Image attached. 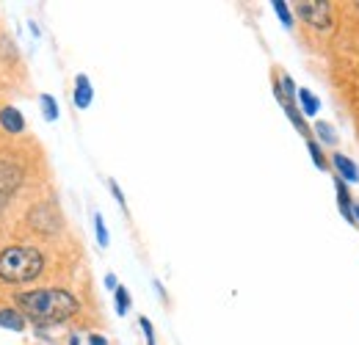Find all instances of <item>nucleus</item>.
Instances as JSON below:
<instances>
[{"instance_id":"1","label":"nucleus","mask_w":359,"mask_h":345,"mask_svg":"<svg viewBox=\"0 0 359 345\" xmlns=\"http://www.w3.org/2000/svg\"><path fill=\"white\" fill-rule=\"evenodd\" d=\"M17 304H20L22 315L39 326L64 323L72 315H78V309H81V302L69 290H61V288H39V290L20 293Z\"/></svg>"},{"instance_id":"2","label":"nucleus","mask_w":359,"mask_h":345,"mask_svg":"<svg viewBox=\"0 0 359 345\" xmlns=\"http://www.w3.org/2000/svg\"><path fill=\"white\" fill-rule=\"evenodd\" d=\"M45 271V257L34 246H8L0 252V279L8 285L34 282Z\"/></svg>"},{"instance_id":"3","label":"nucleus","mask_w":359,"mask_h":345,"mask_svg":"<svg viewBox=\"0 0 359 345\" xmlns=\"http://www.w3.org/2000/svg\"><path fill=\"white\" fill-rule=\"evenodd\" d=\"M296 14L304 25H310L318 34L334 28V8L326 0H302V3H296Z\"/></svg>"},{"instance_id":"4","label":"nucleus","mask_w":359,"mask_h":345,"mask_svg":"<svg viewBox=\"0 0 359 345\" xmlns=\"http://www.w3.org/2000/svg\"><path fill=\"white\" fill-rule=\"evenodd\" d=\"M329 163H332V169L337 172V177L346 182V185H354L359 182V166L348 158V155H343V152H334L332 158H329Z\"/></svg>"},{"instance_id":"5","label":"nucleus","mask_w":359,"mask_h":345,"mask_svg":"<svg viewBox=\"0 0 359 345\" xmlns=\"http://www.w3.org/2000/svg\"><path fill=\"white\" fill-rule=\"evenodd\" d=\"M334 191H337L340 216L346 218L348 224H357V216H354V199H351V194H348V185H346L340 177H334Z\"/></svg>"},{"instance_id":"6","label":"nucleus","mask_w":359,"mask_h":345,"mask_svg":"<svg viewBox=\"0 0 359 345\" xmlns=\"http://www.w3.org/2000/svg\"><path fill=\"white\" fill-rule=\"evenodd\" d=\"M91 100H94V88H91L89 78H86V75H78V78H75V94H72L75 108L86 111L91 105Z\"/></svg>"},{"instance_id":"7","label":"nucleus","mask_w":359,"mask_h":345,"mask_svg":"<svg viewBox=\"0 0 359 345\" xmlns=\"http://www.w3.org/2000/svg\"><path fill=\"white\" fill-rule=\"evenodd\" d=\"M313 135L318 144H323V147H334L340 138H337V130L332 122H326V119H318L313 125Z\"/></svg>"},{"instance_id":"8","label":"nucleus","mask_w":359,"mask_h":345,"mask_svg":"<svg viewBox=\"0 0 359 345\" xmlns=\"http://www.w3.org/2000/svg\"><path fill=\"white\" fill-rule=\"evenodd\" d=\"M0 125H3V130H8V133H14V135H17V133H22V130H25V119H22V114H20L17 108H11V105H8V108H3V111H0Z\"/></svg>"},{"instance_id":"9","label":"nucleus","mask_w":359,"mask_h":345,"mask_svg":"<svg viewBox=\"0 0 359 345\" xmlns=\"http://www.w3.org/2000/svg\"><path fill=\"white\" fill-rule=\"evenodd\" d=\"M299 111L304 114V119L320 114V100L315 97L310 88H299Z\"/></svg>"},{"instance_id":"10","label":"nucleus","mask_w":359,"mask_h":345,"mask_svg":"<svg viewBox=\"0 0 359 345\" xmlns=\"http://www.w3.org/2000/svg\"><path fill=\"white\" fill-rule=\"evenodd\" d=\"M285 114H287V119L293 122V128L299 130V133H302V135H304L307 141L313 138V128L307 125V119H304V114H302V111H299L296 105H285Z\"/></svg>"},{"instance_id":"11","label":"nucleus","mask_w":359,"mask_h":345,"mask_svg":"<svg viewBox=\"0 0 359 345\" xmlns=\"http://www.w3.org/2000/svg\"><path fill=\"white\" fill-rule=\"evenodd\" d=\"M0 326L11 329V332H22L25 329V315H20L14 309H0Z\"/></svg>"},{"instance_id":"12","label":"nucleus","mask_w":359,"mask_h":345,"mask_svg":"<svg viewBox=\"0 0 359 345\" xmlns=\"http://www.w3.org/2000/svg\"><path fill=\"white\" fill-rule=\"evenodd\" d=\"M307 149H310V155H313V163H315V169H320V172H326L332 163H329V158L323 155V149H320V144L315 141V138H310L307 141Z\"/></svg>"},{"instance_id":"13","label":"nucleus","mask_w":359,"mask_h":345,"mask_svg":"<svg viewBox=\"0 0 359 345\" xmlns=\"http://www.w3.org/2000/svg\"><path fill=\"white\" fill-rule=\"evenodd\" d=\"M114 304H116V315H128L130 312V306H133V302H130V293H128V288H116L114 290Z\"/></svg>"},{"instance_id":"14","label":"nucleus","mask_w":359,"mask_h":345,"mask_svg":"<svg viewBox=\"0 0 359 345\" xmlns=\"http://www.w3.org/2000/svg\"><path fill=\"white\" fill-rule=\"evenodd\" d=\"M271 6H273V14L282 20V25H285V28H293L296 20H293V11H290V3H285V0H273Z\"/></svg>"},{"instance_id":"15","label":"nucleus","mask_w":359,"mask_h":345,"mask_svg":"<svg viewBox=\"0 0 359 345\" xmlns=\"http://www.w3.org/2000/svg\"><path fill=\"white\" fill-rule=\"evenodd\" d=\"M94 235H97L100 249H108L111 235H108V226H105V221H102V213H94Z\"/></svg>"},{"instance_id":"16","label":"nucleus","mask_w":359,"mask_h":345,"mask_svg":"<svg viewBox=\"0 0 359 345\" xmlns=\"http://www.w3.org/2000/svg\"><path fill=\"white\" fill-rule=\"evenodd\" d=\"M39 105H42V114H45L47 122H55V119H58V102H55L50 94H42V97H39Z\"/></svg>"},{"instance_id":"17","label":"nucleus","mask_w":359,"mask_h":345,"mask_svg":"<svg viewBox=\"0 0 359 345\" xmlns=\"http://www.w3.org/2000/svg\"><path fill=\"white\" fill-rule=\"evenodd\" d=\"M138 323H141V329H144V337H147V345H155V329H152V323H149L147 318H141Z\"/></svg>"},{"instance_id":"18","label":"nucleus","mask_w":359,"mask_h":345,"mask_svg":"<svg viewBox=\"0 0 359 345\" xmlns=\"http://www.w3.org/2000/svg\"><path fill=\"white\" fill-rule=\"evenodd\" d=\"M108 188H111V194H114V199L119 202V208H122V210H128V205H125V194H122V188H119V185H116L114 180L108 182Z\"/></svg>"},{"instance_id":"19","label":"nucleus","mask_w":359,"mask_h":345,"mask_svg":"<svg viewBox=\"0 0 359 345\" xmlns=\"http://www.w3.org/2000/svg\"><path fill=\"white\" fill-rule=\"evenodd\" d=\"M105 288H108V290H116V288H119V282H116V276H114V273H108V276H105Z\"/></svg>"},{"instance_id":"20","label":"nucleus","mask_w":359,"mask_h":345,"mask_svg":"<svg viewBox=\"0 0 359 345\" xmlns=\"http://www.w3.org/2000/svg\"><path fill=\"white\" fill-rule=\"evenodd\" d=\"M89 345H108V340L102 334H89Z\"/></svg>"},{"instance_id":"21","label":"nucleus","mask_w":359,"mask_h":345,"mask_svg":"<svg viewBox=\"0 0 359 345\" xmlns=\"http://www.w3.org/2000/svg\"><path fill=\"white\" fill-rule=\"evenodd\" d=\"M354 216H357V224H359V205H354Z\"/></svg>"},{"instance_id":"22","label":"nucleus","mask_w":359,"mask_h":345,"mask_svg":"<svg viewBox=\"0 0 359 345\" xmlns=\"http://www.w3.org/2000/svg\"><path fill=\"white\" fill-rule=\"evenodd\" d=\"M357 6H359V3H357Z\"/></svg>"}]
</instances>
